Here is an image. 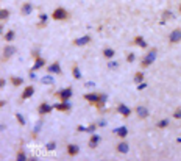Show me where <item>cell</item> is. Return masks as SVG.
Listing matches in <instances>:
<instances>
[{
    "label": "cell",
    "instance_id": "8d00e7d4",
    "mask_svg": "<svg viewBox=\"0 0 181 161\" xmlns=\"http://www.w3.org/2000/svg\"><path fill=\"white\" fill-rule=\"evenodd\" d=\"M134 58H136V56H134V53L126 55V61H128V63H133V61H134Z\"/></svg>",
    "mask_w": 181,
    "mask_h": 161
},
{
    "label": "cell",
    "instance_id": "8992f818",
    "mask_svg": "<svg viewBox=\"0 0 181 161\" xmlns=\"http://www.w3.org/2000/svg\"><path fill=\"white\" fill-rule=\"evenodd\" d=\"M47 72L51 75V74H56V75H60L63 71H61V64L58 63V61H55V63H51L48 67H47Z\"/></svg>",
    "mask_w": 181,
    "mask_h": 161
},
{
    "label": "cell",
    "instance_id": "f6af8a7d",
    "mask_svg": "<svg viewBox=\"0 0 181 161\" xmlns=\"http://www.w3.org/2000/svg\"><path fill=\"white\" fill-rule=\"evenodd\" d=\"M179 13H181V3H179Z\"/></svg>",
    "mask_w": 181,
    "mask_h": 161
},
{
    "label": "cell",
    "instance_id": "f35d334b",
    "mask_svg": "<svg viewBox=\"0 0 181 161\" xmlns=\"http://www.w3.org/2000/svg\"><path fill=\"white\" fill-rule=\"evenodd\" d=\"M145 88H147V85H145V83H144V81H142V83H139V85H138V89H139V91H142V89H145Z\"/></svg>",
    "mask_w": 181,
    "mask_h": 161
},
{
    "label": "cell",
    "instance_id": "ac0fdd59",
    "mask_svg": "<svg viewBox=\"0 0 181 161\" xmlns=\"http://www.w3.org/2000/svg\"><path fill=\"white\" fill-rule=\"evenodd\" d=\"M133 42H134V45H138V47H141V49H145L147 47V42H145V39L142 36H136Z\"/></svg>",
    "mask_w": 181,
    "mask_h": 161
},
{
    "label": "cell",
    "instance_id": "ab89813d",
    "mask_svg": "<svg viewBox=\"0 0 181 161\" xmlns=\"http://www.w3.org/2000/svg\"><path fill=\"white\" fill-rule=\"evenodd\" d=\"M5 85H6V80L5 78H0V89L5 88Z\"/></svg>",
    "mask_w": 181,
    "mask_h": 161
},
{
    "label": "cell",
    "instance_id": "8fae6325",
    "mask_svg": "<svg viewBox=\"0 0 181 161\" xmlns=\"http://www.w3.org/2000/svg\"><path fill=\"white\" fill-rule=\"evenodd\" d=\"M116 149H117V152H119V153L125 155V153H128V150H130V146H128V142L122 141V142H119V144L116 146Z\"/></svg>",
    "mask_w": 181,
    "mask_h": 161
},
{
    "label": "cell",
    "instance_id": "60d3db41",
    "mask_svg": "<svg viewBox=\"0 0 181 161\" xmlns=\"http://www.w3.org/2000/svg\"><path fill=\"white\" fill-rule=\"evenodd\" d=\"M94 86H95L94 81H88V83H86V88H94Z\"/></svg>",
    "mask_w": 181,
    "mask_h": 161
},
{
    "label": "cell",
    "instance_id": "9a60e30c",
    "mask_svg": "<svg viewBox=\"0 0 181 161\" xmlns=\"http://www.w3.org/2000/svg\"><path fill=\"white\" fill-rule=\"evenodd\" d=\"M84 99H86L89 103H97L98 99H100V94H97V93H89V94H84Z\"/></svg>",
    "mask_w": 181,
    "mask_h": 161
},
{
    "label": "cell",
    "instance_id": "2e32d148",
    "mask_svg": "<svg viewBox=\"0 0 181 161\" xmlns=\"http://www.w3.org/2000/svg\"><path fill=\"white\" fill-rule=\"evenodd\" d=\"M136 114H138L141 119H147L148 118V109L145 106H138L136 108Z\"/></svg>",
    "mask_w": 181,
    "mask_h": 161
},
{
    "label": "cell",
    "instance_id": "7a4b0ae2",
    "mask_svg": "<svg viewBox=\"0 0 181 161\" xmlns=\"http://www.w3.org/2000/svg\"><path fill=\"white\" fill-rule=\"evenodd\" d=\"M69 17V13L64 8H56L53 13H51V19L53 20H66Z\"/></svg>",
    "mask_w": 181,
    "mask_h": 161
},
{
    "label": "cell",
    "instance_id": "ffe728a7",
    "mask_svg": "<svg viewBox=\"0 0 181 161\" xmlns=\"http://www.w3.org/2000/svg\"><path fill=\"white\" fill-rule=\"evenodd\" d=\"M31 11H33V6H31V3H23V5H22V8H20V13H22L23 16H28Z\"/></svg>",
    "mask_w": 181,
    "mask_h": 161
},
{
    "label": "cell",
    "instance_id": "836d02e7",
    "mask_svg": "<svg viewBox=\"0 0 181 161\" xmlns=\"http://www.w3.org/2000/svg\"><path fill=\"white\" fill-rule=\"evenodd\" d=\"M16 119L19 121V124H20V125H25V119H23L22 114H19V113H17V114H16Z\"/></svg>",
    "mask_w": 181,
    "mask_h": 161
},
{
    "label": "cell",
    "instance_id": "d6986e66",
    "mask_svg": "<svg viewBox=\"0 0 181 161\" xmlns=\"http://www.w3.org/2000/svg\"><path fill=\"white\" fill-rule=\"evenodd\" d=\"M114 133H116L119 138H126V136H128V128H126V127H119V128L114 130Z\"/></svg>",
    "mask_w": 181,
    "mask_h": 161
},
{
    "label": "cell",
    "instance_id": "484cf974",
    "mask_svg": "<svg viewBox=\"0 0 181 161\" xmlns=\"http://www.w3.org/2000/svg\"><path fill=\"white\" fill-rule=\"evenodd\" d=\"M10 17V11L6 8H2L0 10V20H6Z\"/></svg>",
    "mask_w": 181,
    "mask_h": 161
},
{
    "label": "cell",
    "instance_id": "f546056e",
    "mask_svg": "<svg viewBox=\"0 0 181 161\" xmlns=\"http://www.w3.org/2000/svg\"><path fill=\"white\" fill-rule=\"evenodd\" d=\"M39 20H41V22H39V27H44V25L47 24V14H41V16H39Z\"/></svg>",
    "mask_w": 181,
    "mask_h": 161
},
{
    "label": "cell",
    "instance_id": "5bb4252c",
    "mask_svg": "<svg viewBox=\"0 0 181 161\" xmlns=\"http://www.w3.org/2000/svg\"><path fill=\"white\" fill-rule=\"evenodd\" d=\"M117 111H119V113L122 114L123 118H128V116H130V114H131V109L128 108L126 105H123V103H120V105L117 106Z\"/></svg>",
    "mask_w": 181,
    "mask_h": 161
},
{
    "label": "cell",
    "instance_id": "52a82bcc",
    "mask_svg": "<svg viewBox=\"0 0 181 161\" xmlns=\"http://www.w3.org/2000/svg\"><path fill=\"white\" fill-rule=\"evenodd\" d=\"M51 109H53V105H50V103H47V102H42V103L39 105V108H38V111H39L41 116L51 113Z\"/></svg>",
    "mask_w": 181,
    "mask_h": 161
},
{
    "label": "cell",
    "instance_id": "9c48e42d",
    "mask_svg": "<svg viewBox=\"0 0 181 161\" xmlns=\"http://www.w3.org/2000/svg\"><path fill=\"white\" fill-rule=\"evenodd\" d=\"M33 94H35V86H27L23 89V93H22V100H27V99H30V97H33Z\"/></svg>",
    "mask_w": 181,
    "mask_h": 161
},
{
    "label": "cell",
    "instance_id": "277c9868",
    "mask_svg": "<svg viewBox=\"0 0 181 161\" xmlns=\"http://www.w3.org/2000/svg\"><path fill=\"white\" fill-rule=\"evenodd\" d=\"M13 55H16V45H5L3 49V55H2V60H10Z\"/></svg>",
    "mask_w": 181,
    "mask_h": 161
},
{
    "label": "cell",
    "instance_id": "e575fe53",
    "mask_svg": "<svg viewBox=\"0 0 181 161\" xmlns=\"http://www.w3.org/2000/svg\"><path fill=\"white\" fill-rule=\"evenodd\" d=\"M172 17H173V14H172L170 11H164V13H162V19L167 20V19H172Z\"/></svg>",
    "mask_w": 181,
    "mask_h": 161
},
{
    "label": "cell",
    "instance_id": "5b68a950",
    "mask_svg": "<svg viewBox=\"0 0 181 161\" xmlns=\"http://www.w3.org/2000/svg\"><path fill=\"white\" fill-rule=\"evenodd\" d=\"M89 42H91V36L89 35H84L81 38L73 39V45H76V47H83V45H88Z\"/></svg>",
    "mask_w": 181,
    "mask_h": 161
},
{
    "label": "cell",
    "instance_id": "ee69618b",
    "mask_svg": "<svg viewBox=\"0 0 181 161\" xmlns=\"http://www.w3.org/2000/svg\"><path fill=\"white\" fill-rule=\"evenodd\" d=\"M2 33H3V25L0 24V35H2Z\"/></svg>",
    "mask_w": 181,
    "mask_h": 161
},
{
    "label": "cell",
    "instance_id": "d6a6232c",
    "mask_svg": "<svg viewBox=\"0 0 181 161\" xmlns=\"http://www.w3.org/2000/svg\"><path fill=\"white\" fill-rule=\"evenodd\" d=\"M117 67H119V63H117V61H111V60H109L108 69H117Z\"/></svg>",
    "mask_w": 181,
    "mask_h": 161
},
{
    "label": "cell",
    "instance_id": "6da1fadb",
    "mask_svg": "<svg viewBox=\"0 0 181 161\" xmlns=\"http://www.w3.org/2000/svg\"><path fill=\"white\" fill-rule=\"evenodd\" d=\"M156 60V49H153V50H150L144 58H142V61H141V64H142V67H148L150 64H153V61Z\"/></svg>",
    "mask_w": 181,
    "mask_h": 161
},
{
    "label": "cell",
    "instance_id": "4dcf8cb0",
    "mask_svg": "<svg viewBox=\"0 0 181 161\" xmlns=\"http://www.w3.org/2000/svg\"><path fill=\"white\" fill-rule=\"evenodd\" d=\"M16 159H17V161H25V159H27V155H25V153H23V152L20 150V152L17 153V156H16Z\"/></svg>",
    "mask_w": 181,
    "mask_h": 161
},
{
    "label": "cell",
    "instance_id": "f1b7e54d",
    "mask_svg": "<svg viewBox=\"0 0 181 161\" xmlns=\"http://www.w3.org/2000/svg\"><path fill=\"white\" fill-rule=\"evenodd\" d=\"M41 81H42L44 85H51V83H53V78H51L50 75H47V77H42Z\"/></svg>",
    "mask_w": 181,
    "mask_h": 161
},
{
    "label": "cell",
    "instance_id": "603a6c76",
    "mask_svg": "<svg viewBox=\"0 0 181 161\" xmlns=\"http://www.w3.org/2000/svg\"><path fill=\"white\" fill-rule=\"evenodd\" d=\"M106 100H108V96H106V94H100V99H98V102L95 103V105H97V108L100 109L103 105H105V102H106Z\"/></svg>",
    "mask_w": 181,
    "mask_h": 161
},
{
    "label": "cell",
    "instance_id": "3957f363",
    "mask_svg": "<svg viewBox=\"0 0 181 161\" xmlns=\"http://www.w3.org/2000/svg\"><path fill=\"white\" fill-rule=\"evenodd\" d=\"M72 94H73L72 88H64V89L60 91V93H56V97H60L61 102H67V100L72 97Z\"/></svg>",
    "mask_w": 181,
    "mask_h": 161
},
{
    "label": "cell",
    "instance_id": "83f0119b",
    "mask_svg": "<svg viewBox=\"0 0 181 161\" xmlns=\"http://www.w3.org/2000/svg\"><path fill=\"white\" fill-rule=\"evenodd\" d=\"M169 124H170L169 119H161V121L158 122V128H166V127H169Z\"/></svg>",
    "mask_w": 181,
    "mask_h": 161
},
{
    "label": "cell",
    "instance_id": "e0dca14e",
    "mask_svg": "<svg viewBox=\"0 0 181 161\" xmlns=\"http://www.w3.org/2000/svg\"><path fill=\"white\" fill-rule=\"evenodd\" d=\"M53 109H58V111H69V109H70V103H69V102L56 103V105H53Z\"/></svg>",
    "mask_w": 181,
    "mask_h": 161
},
{
    "label": "cell",
    "instance_id": "d590c367",
    "mask_svg": "<svg viewBox=\"0 0 181 161\" xmlns=\"http://www.w3.org/2000/svg\"><path fill=\"white\" fill-rule=\"evenodd\" d=\"M95 128H97V125H95V124H92V125H89V127L86 128V131H88V133H94V131H95Z\"/></svg>",
    "mask_w": 181,
    "mask_h": 161
},
{
    "label": "cell",
    "instance_id": "cb8c5ba5",
    "mask_svg": "<svg viewBox=\"0 0 181 161\" xmlns=\"http://www.w3.org/2000/svg\"><path fill=\"white\" fill-rule=\"evenodd\" d=\"M133 80H134V83H136V85L142 83V81H144V72H141V71H139V72H136Z\"/></svg>",
    "mask_w": 181,
    "mask_h": 161
},
{
    "label": "cell",
    "instance_id": "30bf717a",
    "mask_svg": "<svg viewBox=\"0 0 181 161\" xmlns=\"http://www.w3.org/2000/svg\"><path fill=\"white\" fill-rule=\"evenodd\" d=\"M44 66H45V60L41 58V56H36V58H35V66L31 67V71L36 72V71H39V69H42Z\"/></svg>",
    "mask_w": 181,
    "mask_h": 161
},
{
    "label": "cell",
    "instance_id": "7bdbcfd3",
    "mask_svg": "<svg viewBox=\"0 0 181 161\" xmlns=\"http://www.w3.org/2000/svg\"><path fill=\"white\" fill-rule=\"evenodd\" d=\"M5 105H6V102H5V100H0V106H5Z\"/></svg>",
    "mask_w": 181,
    "mask_h": 161
},
{
    "label": "cell",
    "instance_id": "44dd1931",
    "mask_svg": "<svg viewBox=\"0 0 181 161\" xmlns=\"http://www.w3.org/2000/svg\"><path fill=\"white\" fill-rule=\"evenodd\" d=\"M114 56H116V50H114V49H105V50H103V58L113 60Z\"/></svg>",
    "mask_w": 181,
    "mask_h": 161
},
{
    "label": "cell",
    "instance_id": "d4e9b609",
    "mask_svg": "<svg viewBox=\"0 0 181 161\" xmlns=\"http://www.w3.org/2000/svg\"><path fill=\"white\" fill-rule=\"evenodd\" d=\"M72 75H73L75 80H80V78H81V72H80L78 66H73V69H72Z\"/></svg>",
    "mask_w": 181,
    "mask_h": 161
},
{
    "label": "cell",
    "instance_id": "ba28073f",
    "mask_svg": "<svg viewBox=\"0 0 181 161\" xmlns=\"http://www.w3.org/2000/svg\"><path fill=\"white\" fill-rule=\"evenodd\" d=\"M169 41H170L172 44H178V42L181 41V28H175V30L170 33Z\"/></svg>",
    "mask_w": 181,
    "mask_h": 161
},
{
    "label": "cell",
    "instance_id": "4316f807",
    "mask_svg": "<svg viewBox=\"0 0 181 161\" xmlns=\"http://www.w3.org/2000/svg\"><path fill=\"white\" fill-rule=\"evenodd\" d=\"M11 83L14 86H20L23 83V78H20V77H11Z\"/></svg>",
    "mask_w": 181,
    "mask_h": 161
},
{
    "label": "cell",
    "instance_id": "7c38bea8",
    "mask_svg": "<svg viewBox=\"0 0 181 161\" xmlns=\"http://www.w3.org/2000/svg\"><path fill=\"white\" fill-rule=\"evenodd\" d=\"M100 141H101V138H100L98 134L92 133V134H91V139H89V147L95 149V147H97V146L100 144Z\"/></svg>",
    "mask_w": 181,
    "mask_h": 161
},
{
    "label": "cell",
    "instance_id": "74e56055",
    "mask_svg": "<svg viewBox=\"0 0 181 161\" xmlns=\"http://www.w3.org/2000/svg\"><path fill=\"white\" fill-rule=\"evenodd\" d=\"M55 147H56L55 142H48V144H47V149H48V150H55Z\"/></svg>",
    "mask_w": 181,
    "mask_h": 161
},
{
    "label": "cell",
    "instance_id": "b9f144b4",
    "mask_svg": "<svg viewBox=\"0 0 181 161\" xmlns=\"http://www.w3.org/2000/svg\"><path fill=\"white\" fill-rule=\"evenodd\" d=\"M97 125H98V127H106V121H101V122H98Z\"/></svg>",
    "mask_w": 181,
    "mask_h": 161
},
{
    "label": "cell",
    "instance_id": "1f68e13d",
    "mask_svg": "<svg viewBox=\"0 0 181 161\" xmlns=\"http://www.w3.org/2000/svg\"><path fill=\"white\" fill-rule=\"evenodd\" d=\"M173 118H175V119H178V121L181 119V108H176V109L173 111Z\"/></svg>",
    "mask_w": 181,
    "mask_h": 161
},
{
    "label": "cell",
    "instance_id": "4fadbf2b",
    "mask_svg": "<svg viewBox=\"0 0 181 161\" xmlns=\"http://www.w3.org/2000/svg\"><path fill=\"white\" fill-rule=\"evenodd\" d=\"M80 153V147L76 146V144H69L67 146V155L69 156H75V155H78Z\"/></svg>",
    "mask_w": 181,
    "mask_h": 161
},
{
    "label": "cell",
    "instance_id": "7402d4cb",
    "mask_svg": "<svg viewBox=\"0 0 181 161\" xmlns=\"http://www.w3.org/2000/svg\"><path fill=\"white\" fill-rule=\"evenodd\" d=\"M3 38H5V41H6V42H13V41L16 39V31H14V30H8V31L5 33V36H3Z\"/></svg>",
    "mask_w": 181,
    "mask_h": 161
}]
</instances>
